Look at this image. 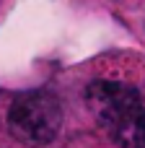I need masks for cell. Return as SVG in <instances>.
Instances as JSON below:
<instances>
[{"label": "cell", "instance_id": "cell-3", "mask_svg": "<svg viewBox=\"0 0 145 148\" xmlns=\"http://www.w3.org/2000/svg\"><path fill=\"white\" fill-rule=\"evenodd\" d=\"M109 138L119 148H145V104L109 130Z\"/></svg>", "mask_w": 145, "mask_h": 148}, {"label": "cell", "instance_id": "cell-1", "mask_svg": "<svg viewBox=\"0 0 145 148\" xmlns=\"http://www.w3.org/2000/svg\"><path fill=\"white\" fill-rule=\"evenodd\" d=\"M8 130L26 146H47L62 130V104L49 91H26L8 109Z\"/></svg>", "mask_w": 145, "mask_h": 148}, {"label": "cell", "instance_id": "cell-2", "mask_svg": "<svg viewBox=\"0 0 145 148\" xmlns=\"http://www.w3.org/2000/svg\"><path fill=\"white\" fill-rule=\"evenodd\" d=\"M86 104L96 122L109 133L117 127L127 114H132L138 107H143L140 91L122 81H93L86 88Z\"/></svg>", "mask_w": 145, "mask_h": 148}]
</instances>
